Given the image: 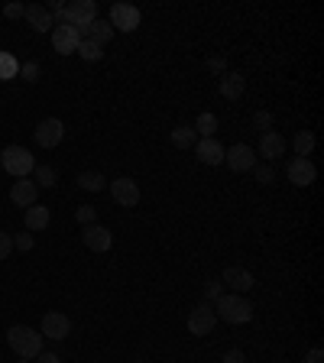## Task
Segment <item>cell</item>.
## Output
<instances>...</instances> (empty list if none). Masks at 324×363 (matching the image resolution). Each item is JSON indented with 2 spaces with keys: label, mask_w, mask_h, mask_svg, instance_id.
I'll return each instance as SVG.
<instances>
[{
  "label": "cell",
  "mask_w": 324,
  "mask_h": 363,
  "mask_svg": "<svg viewBox=\"0 0 324 363\" xmlns=\"http://www.w3.org/2000/svg\"><path fill=\"white\" fill-rule=\"evenodd\" d=\"M7 344H10V351L20 360H36L42 353V334L36 328H30V324H13L7 331Z\"/></svg>",
  "instance_id": "obj_1"
},
{
  "label": "cell",
  "mask_w": 324,
  "mask_h": 363,
  "mask_svg": "<svg viewBox=\"0 0 324 363\" xmlns=\"http://www.w3.org/2000/svg\"><path fill=\"white\" fill-rule=\"evenodd\" d=\"M214 315H217V321L246 324V321H253V305H250V299H246V295L224 292L214 302Z\"/></svg>",
  "instance_id": "obj_2"
},
{
  "label": "cell",
  "mask_w": 324,
  "mask_h": 363,
  "mask_svg": "<svg viewBox=\"0 0 324 363\" xmlns=\"http://www.w3.org/2000/svg\"><path fill=\"white\" fill-rule=\"evenodd\" d=\"M0 166H3V172L13 175V179H26V175H33V169H36V159H33V152L26 150V146H3Z\"/></svg>",
  "instance_id": "obj_3"
},
{
  "label": "cell",
  "mask_w": 324,
  "mask_h": 363,
  "mask_svg": "<svg viewBox=\"0 0 324 363\" xmlns=\"http://www.w3.org/2000/svg\"><path fill=\"white\" fill-rule=\"evenodd\" d=\"M65 10H69V23L78 30L81 39H85V30L98 20V3L94 0H71V3H65Z\"/></svg>",
  "instance_id": "obj_4"
},
{
  "label": "cell",
  "mask_w": 324,
  "mask_h": 363,
  "mask_svg": "<svg viewBox=\"0 0 324 363\" xmlns=\"http://www.w3.org/2000/svg\"><path fill=\"white\" fill-rule=\"evenodd\" d=\"M108 185H110V198H114L120 208H137L139 198H143V195H139V185L130 179V175H117V179H110Z\"/></svg>",
  "instance_id": "obj_5"
},
{
  "label": "cell",
  "mask_w": 324,
  "mask_h": 363,
  "mask_svg": "<svg viewBox=\"0 0 324 363\" xmlns=\"http://www.w3.org/2000/svg\"><path fill=\"white\" fill-rule=\"evenodd\" d=\"M214 324H217V315H214V305H195L191 312H188V331L195 334V337H207V334L214 331Z\"/></svg>",
  "instance_id": "obj_6"
},
{
  "label": "cell",
  "mask_w": 324,
  "mask_h": 363,
  "mask_svg": "<svg viewBox=\"0 0 324 363\" xmlns=\"http://www.w3.org/2000/svg\"><path fill=\"white\" fill-rule=\"evenodd\" d=\"M139 20H143V13H139L133 3H114V7H110V17H108V23L114 26V33L117 30L133 33L139 26Z\"/></svg>",
  "instance_id": "obj_7"
},
{
  "label": "cell",
  "mask_w": 324,
  "mask_h": 363,
  "mask_svg": "<svg viewBox=\"0 0 324 363\" xmlns=\"http://www.w3.org/2000/svg\"><path fill=\"white\" fill-rule=\"evenodd\" d=\"M36 143H40L42 150H52V146H59L62 136H65V123L59 117H46V121L36 123V130H33Z\"/></svg>",
  "instance_id": "obj_8"
},
{
  "label": "cell",
  "mask_w": 324,
  "mask_h": 363,
  "mask_svg": "<svg viewBox=\"0 0 324 363\" xmlns=\"http://www.w3.org/2000/svg\"><path fill=\"white\" fill-rule=\"evenodd\" d=\"M42 337H49V341H65L71 334V318L65 312H46L42 315Z\"/></svg>",
  "instance_id": "obj_9"
},
{
  "label": "cell",
  "mask_w": 324,
  "mask_h": 363,
  "mask_svg": "<svg viewBox=\"0 0 324 363\" xmlns=\"http://www.w3.org/2000/svg\"><path fill=\"white\" fill-rule=\"evenodd\" d=\"M224 162L230 172H250L256 166V156H253V146H246V143H234V146H227L224 150Z\"/></svg>",
  "instance_id": "obj_10"
},
{
  "label": "cell",
  "mask_w": 324,
  "mask_h": 363,
  "mask_svg": "<svg viewBox=\"0 0 324 363\" xmlns=\"http://www.w3.org/2000/svg\"><path fill=\"white\" fill-rule=\"evenodd\" d=\"M285 175H289V182H292L295 188H308V185H314V179H318V169H314L312 159H302V156H295V159L289 162Z\"/></svg>",
  "instance_id": "obj_11"
},
{
  "label": "cell",
  "mask_w": 324,
  "mask_h": 363,
  "mask_svg": "<svg viewBox=\"0 0 324 363\" xmlns=\"http://www.w3.org/2000/svg\"><path fill=\"white\" fill-rule=\"evenodd\" d=\"M81 240L91 253H108L110 243H114V233L104 224H88V227H81Z\"/></svg>",
  "instance_id": "obj_12"
},
{
  "label": "cell",
  "mask_w": 324,
  "mask_h": 363,
  "mask_svg": "<svg viewBox=\"0 0 324 363\" xmlns=\"http://www.w3.org/2000/svg\"><path fill=\"white\" fill-rule=\"evenodd\" d=\"M221 283H224L227 289H234L237 295H246L256 285V279H253V272L244 269V266H227L224 276H221Z\"/></svg>",
  "instance_id": "obj_13"
},
{
  "label": "cell",
  "mask_w": 324,
  "mask_h": 363,
  "mask_svg": "<svg viewBox=\"0 0 324 363\" xmlns=\"http://www.w3.org/2000/svg\"><path fill=\"white\" fill-rule=\"evenodd\" d=\"M256 152L263 156V162H275L279 156H285V136L279 130H266L263 136H259V146H256Z\"/></svg>",
  "instance_id": "obj_14"
},
{
  "label": "cell",
  "mask_w": 324,
  "mask_h": 363,
  "mask_svg": "<svg viewBox=\"0 0 324 363\" xmlns=\"http://www.w3.org/2000/svg\"><path fill=\"white\" fill-rule=\"evenodd\" d=\"M78 30L75 26H56L52 30V49L59 52V55H71V52H78Z\"/></svg>",
  "instance_id": "obj_15"
},
{
  "label": "cell",
  "mask_w": 324,
  "mask_h": 363,
  "mask_svg": "<svg viewBox=\"0 0 324 363\" xmlns=\"http://www.w3.org/2000/svg\"><path fill=\"white\" fill-rule=\"evenodd\" d=\"M36 198H40V188H36V182H33V179H17V182H13L10 202L17 204V208H33Z\"/></svg>",
  "instance_id": "obj_16"
},
{
  "label": "cell",
  "mask_w": 324,
  "mask_h": 363,
  "mask_svg": "<svg viewBox=\"0 0 324 363\" xmlns=\"http://www.w3.org/2000/svg\"><path fill=\"white\" fill-rule=\"evenodd\" d=\"M195 156H198V162H205V166H221V162H224V146H221V140L207 136V140L195 143Z\"/></svg>",
  "instance_id": "obj_17"
},
{
  "label": "cell",
  "mask_w": 324,
  "mask_h": 363,
  "mask_svg": "<svg viewBox=\"0 0 324 363\" xmlns=\"http://www.w3.org/2000/svg\"><path fill=\"white\" fill-rule=\"evenodd\" d=\"M23 17L30 20V26H33L36 33H52V30H56V23H52V13H49V7H46V3H30Z\"/></svg>",
  "instance_id": "obj_18"
},
{
  "label": "cell",
  "mask_w": 324,
  "mask_h": 363,
  "mask_svg": "<svg viewBox=\"0 0 324 363\" xmlns=\"http://www.w3.org/2000/svg\"><path fill=\"white\" fill-rule=\"evenodd\" d=\"M246 91V78L240 71H227L224 78H221V94H224L227 101H240Z\"/></svg>",
  "instance_id": "obj_19"
},
{
  "label": "cell",
  "mask_w": 324,
  "mask_h": 363,
  "mask_svg": "<svg viewBox=\"0 0 324 363\" xmlns=\"http://www.w3.org/2000/svg\"><path fill=\"white\" fill-rule=\"evenodd\" d=\"M52 221V211L46 208V204H33V208H26V214H23V224H26V231H46Z\"/></svg>",
  "instance_id": "obj_20"
},
{
  "label": "cell",
  "mask_w": 324,
  "mask_h": 363,
  "mask_svg": "<svg viewBox=\"0 0 324 363\" xmlns=\"http://www.w3.org/2000/svg\"><path fill=\"white\" fill-rule=\"evenodd\" d=\"M85 39L98 42L101 49H104V46H108L110 39H114V26H110L108 20H101V17H98V20H94V23L88 26V30H85Z\"/></svg>",
  "instance_id": "obj_21"
},
{
  "label": "cell",
  "mask_w": 324,
  "mask_h": 363,
  "mask_svg": "<svg viewBox=\"0 0 324 363\" xmlns=\"http://www.w3.org/2000/svg\"><path fill=\"white\" fill-rule=\"evenodd\" d=\"M195 143H198V133L188 123H178L176 130H172V146L176 150H195Z\"/></svg>",
  "instance_id": "obj_22"
},
{
  "label": "cell",
  "mask_w": 324,
  "mask_h": 363,
  "mask_svg": "<svg viewBox=\"0 0 324 363\" xmlns=\"http://www.w3.org/2000/svg\"><path fill=\"white\" fill-rule=\"evenodd\" d=\"M191 130L198 133V140H207V136H214V133H217V117H214L211 111H201Z\"/></svg>",
  "instance_id": "obj_23"
},
{
  "label": "cell",
  "mask_w": 324,
  "mask_h": 363,
  "mask_svg": "<svg viewBox=\"0 0 324 363\" xmlns=\"http://www.w3.org/2000/svg\"><path fill=\"white\" fill-rule=\"evenodd\" d=\"M33 182H36V188H56L59 185V172L52 169V166H36L33 169Z\"/></svg>",
  "instance_id": "obj_24"
},
{
  "label": "cell",
  "mask_w": 324,
  "mask_h": 363,
  "mask_svg": "<svg viewBox=\"0 0 324 363\" xmlns=\"http://www.w3.org/2000/svg\"><path fill=\"white\" fill-rule=\"evenodd\" d=\"M78 188H85V192H101L104 185H108V179L101 175V172H78Z\"/></svg>",
  "instance_id": "obj_25"
},
{
  "label": "cell",
  "mask_w": 324,
  "mask_h": 363,
  "mask_svg": "<svg viewBox=\"0 0 324 363\" xmlns=\"http://www.w3.org/2000/svg\"><path fill=\"white\" fill-rule=\"evenodd\" d=\"M292 143H295V156L308 159V156H312V150H314V133L312 130H298Z\"/></svg>",
  "instance_id": "obj_26"
},
{
  "label": "cell",
  "mask_w": 324,
  "mask_h": 363,
  "mask_svg": "<svg viewBox=\"0 0 324 363\" xmlns=\"http://www.w3.org/2000/svg\"><path fill=\"white\" fill-rule=\"evenodd\" d=\"M20 75V62L13 59L10 52H0V81H10Z\"/></svg>",
  "instance_id": "obj_27"
},
{
  "label": "cell",
  "mask_w": 324,
  "mask_h": 363,
  "mask_svg": "<svg viewBox=\"0 0 324 363\" xmlns=\"http://www.w3.org/2000/svg\"><path fill=\"white\" fill-rule=\"evenodd\" d=\"M78 55H81L85 62H101V59H104L101 46H98V42H91V39H81V42H78Z\"/></svg>",
  "instance_id": "obj_28"
},
{
  "label": "cell",
  "mask_w": 324,
  "mask_h": 363,
  "mask_svg": "<svg viewBox=\"0 0 324 363\" xmlns=\"http://www.w3.org/2000/svg\"><path fill=\"white\" fill-rule=\"evenodd\" d=\"M253 179L259 182V185H273V179H275V169H273V162H256L253 169Z\"/></svg>",
  "instance_id": "obj_29"
},
{
  "label": "cell",
  "mask_w": 324,
  "mask_h": 363,
  "mask_svg": "<svg viewBox=\"0 0 324 363\" xmlns=\"http://www.w3.org/2000/svg\"><path fill=\"white\" fill-rule=\"evenodd\" d=\"M40 75H42L40 62H23V65H20V78L26 81V85H36V81H40Z\"/></svg>",
  "instance_id": "obj_30"
},
{
  "label": "cell",
  "mask_w": 324,
  "mask_h": 363,
  "mask_svg": "<svg viewBox=\"0 0 324 363\" xmlns=\"http://www.w3.org/2000/svg\"><path fill=\"white\" fill-rule=\"evenodd\" d=\"M221 295H224V283H221V279H207L205 283V302L214 305Z\"/></svg>",
  "instance_id": "obj_31"
},
{
  "label": "cell",
  "mask_w": 324,
  "mask_h": 363,
  "mask_svg": "<svg viewBox=\"0 0 324 363\" xmlns=\"http://www.w3.org/2000/svg\"><path fill=\"white\" fill-rule=\"evenodd\" d=\"M75 218H78L81 227H88V224H98V208H94V204H81L78 211H75Z\"/></svg>",
  "instance_id": "obj_32"
},
{
  "label": "cell",
  "mask_w": 324,
  "mask_h": 363,
  "mask_svg": "<svg viewBox=\"0 0 324 363\" xmlns=\"http://www.w3.org/2000/svg\"><path fill=\"white\" fill-rule=\"evenodd\" d=\"M33 247H36V240H33V233H30V231H26V233H17V237H13V250L30 253Z\"/></svg>",
  "instance_id": "obj_33"
},
{
  "label": "cell",
  "mask_w": 324,
  "mask_h": 363,
  "mask_svg": "<svg viewBox=\"0 0 324 363\" xmlns=\"http://www.w3.org/2000/svg\"><path fill=\"white\" fill-rule=\"evenodd\" d=\"M253 127H256V130H273V114H269V111H256L253 114Z\"/></svg>",
  "instance_id": "obj_34"
},
{
  "label": "cell",
  "mask_w": 324,
  "mask_h": 363,
  "mask_svg": "<svg viewBox=\"0 0 324 363\" xmlns=\"http://www.w3.org/2000/svg\"><path fill=\"white\" fill-rule=\"evenodd\" d=\"M207 71H214V75H221V78H224V75H227V59H221V55H211V59H207Z\"/></svg>",
  "instance_id": "obj_35"
},
{
  "label": "cell",
  "mask_w": 324,
  "mask_h": 363,
  "mask_svg": "<svg viewBox=\"0 0 324 363\" xmlns=\"http://www.w3.org/2000/svg\"><path fill=\"white\" fill-rule=\"evenodd\" d=\"M13 253V237L7 231H0V260H7Z\"/></svg>",
  "instance_id": "obj_36"
},
{
  "label": "cell",
  "mask_w": 324,
  "mask_h": 363,
  "mask_svg": "<svg viewBox=\"0 0 324 363\" xmlns=\"http://www.w3.org/2000/svg\"><path fill=\"white\" fill-rule=\"evenodd\" d=\"M23 13H26L23 3H7V7H3V17H10V20H17V17H23Z\"/></svg>",
  "instance_id": "obj_37"
},
{
  "label": "cell",
  "mask_w": 324,
  "mask_h": 363,
  "mask_svg": "<svg viewBox=\"0 0 324 363\" xmlns=\"http://www.w3.org/2000/svg\"><path fill=\"white\" fill-rule=\"evenodd\" d=\"M302 363H324V351H321V347H312V351L305 353Z\"/></svg>",
  "instance_id": "obj_38"
},
{
  "label": "cell",
  "mask_w": 324,
  "mask_h": 363,
  "mask_svg": "<svg viewBox=\"0 0 324 363\" xmlns=\"http://www.w3.org/2000/svg\"><path fill=\"white\" fill-rule=\"evenodd\" d=\"M224 363H246V353L234 347V351H227V353H224Z\"/></svg>",
  "instance_id": "obj_39"
},
{
  "label": "cell",
  "mask_w": 324,
  "mask_h": 363,
  "mask_svg": "<svg viewBox=\"0 0 324 363\" xmlns=\"http://www.w3.org/2000/svg\"><path fill=\"white\" fill-rule=\"evenodd\" d=\"M36 363H62L59 353H49V351H42L40 357H36Z\"/></svg>",
  "instance_id": "obj_40"
},
{
  "label": "cell",
  "mask_w": 324,
  "mask_h": 363,
  "mask_svg": "<svg viewBox=\"0 0 324 363\" xmlns=\"http://www.w3.org/2000/svg\"><path fill=\"white\" fill-rule=\"evenodd\" d=\"M17 363H30V360H17Z\"/></svg>",
  "instance_id": "obj_41"
},
{
  "label": "cell",
  "mask_w": 324,
  "mask_h": 363,
  "mask_svg": "<svg viewBox=\"0 0 324 363\" xmlns=\"http://www.w3.org/2000/svg\"><path fill=\"white\" fill-rule=\"evenodd\" d=\"M137 363H146V360H137Z\"/></svg>",
  "instance_id": "obj_42"
}]
</instances>
